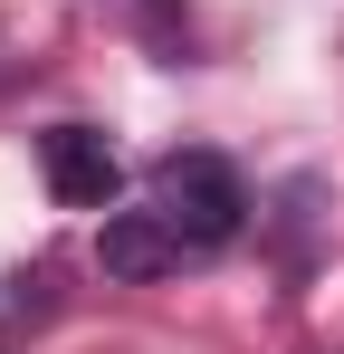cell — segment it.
<instances>
[{"mask_svg":"<svg viewBox=\"0 0 344 354\" xmlns=\"http://www.w3.org/2000/svg\"><path fill=\"white\" fill-rule=\"evenodd\" d=\"M153 211H163L191 249H220V239H239V221H249V192H239V173H229L220 153L182 144V153L153 163Z\"/></svg>","mask_w":344,"mask_h":354,"instance_id":"1","label":"cell"},{"mask_svg":"<svg viewBox=\"0 0 344 354\" xmlns=\"http://www.w3.org/2000/svg\"><path fill=\"white\" fill-rule=\"evenodd\" d=\"M39 163H48V192L67 211H115L124 163H115V144L96 124H48V134H39Z\"/></svg>","mask_w":344,"mask_h":354,"instance_id":"2","label":"cell"},{"mask_svg":"<svg viewBox=\"0 0 344 354\" xmlns=\"http://www.w3.org/2000/svg\"><path fill=\"white\" fill-rule=\"evenodd\" d=\"M182 249H191V239L172 230L163 211H106V230H96V268L124 278V288H144V278L182 268Z\"/></svg>","mask_w":344,"mask_h":354,"instance_id":"3","label":"cell"}]
</instances>
